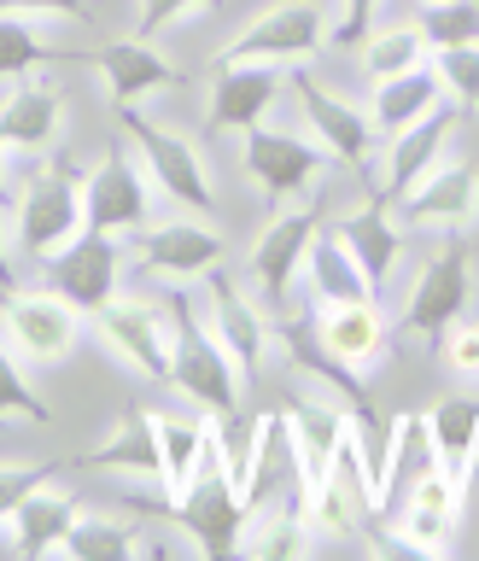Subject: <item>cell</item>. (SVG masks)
<instances>
[{
	"label": "cell",
	"instance_id": "6da1fadb",
	"mask_svg": "<svg viewBox=\"0 0 479 561\" xmlns=\"http://www.w3.org/2000/svg\"><path fill=\"white\" fill-rule=\"evenodd\" d=\"M170 328H175V368H170V386H182L193 403H205L217 421L240 415V357L223 345V333H210L193 310V298L175 287L170 293Z\"/></svg>",
	"mask_w": 479,
	"mask_h": 561
},
{
	"label": "cell",
	"instance_id": "7a4b0ae2",
	"mask_svg": "<svg viewBox=\"0 0 479 561\" xmlns=\"http://www.w3.org/2000/svg\"><path fill=\"white\" fill-rule=\"evenodd\" d=\"M246 515H252V508H246V491L223 462V433H217V450L205 456V468L193 473V485L175 497V520L187 526V538L199 543V556H235L240 538H246Z\"/></svg>",
	"mask_w": 479,
	"mask_h": 561
},
{
	"label": "cell",
	"instance_id": "3957f363",
	"mask_svg": "<svg viewBox=\"0 0 479 561\" xmlns=\"http://www.w3.org/2000/svg\"><path fill=\"white\" fill-rule=\"evenodd\" d=\"M333 42V24L316 0H275L270 12H258L235 42L217 53V65H235V59H263V65H298V59H316Z\"/></svg>",
	"mask_w": 479,
	"mask_h": 561
},
{
	"label": "cell",
	"instance_id": "277c9868",
	"mask_svg": "<svg viewBox=\"0 0 479 561\" xmlns=\"http://www.w3.org/2000/svg\"><path fill=\"white\" fill-rule=\"evenodd\" d=\"M82 187L88 175L59 158V164H47L42 175L30 182V193L18 199V245H24L30 257H53L59 245H70L88 228L82 217Z\"/></svg>",
	"mask_w": 479,
	"mask_h": 561
},
{
	"label": "cell",
	"instance_id": "5b68a950",
	"mask_svg": "<svg viewBox=\"0 0 479 561\" xmlns=\"http://www.w3.org/2000/svg\"><path fill=\"white\" fill-rule=\"evenodd\" d=\"M123 129L135 135V147H140V158H147V170H152V182L164 187L175 205H187L193 217H210V210H217V187H210V175H205V164H199V152H193L187 135H175V129H164V123L140 117L135 105H123Z\"/></svg>",
	"mask_w": 479,
	"mask_h": 561
},
{
	"label": "cell",
	"instance_id": "8992f818",
	"mask_svg": "<svg viewBox=\"0 0 479 561\" xmlns=\"http://www.w3.org/2000/svg\"><path fill=\"white\" fill-rule=\"evenodd\" d=\"M240 158H246V175L258 182V193L270 205L298 199V193H310L328 175V152H316L293 129H263V123L240 129Z\"/></svg>",
	"mask_w": 479,
	"mask_h": 561
},
{
	"label": "cell",
	"instance_id": "52a82bcc",
	"mask_svg": "<svg viewBox=\"0 0 479 561\" xmlns=\"http://www.w3.org/2000/svg\"><path fill=\"white\" fill-rule=\"evenodd\" d=\"M468 293H474L468 245L445 240L427 263H421V275L410 287V305H403V328L421 333V340H433V345H445V333L463 322V310H468Z\"/></svg>",
	"mask_w": 479,
	"mask_h": 561
},
{
	"label": "cell",
	"instance_id": "ba28073f",
	"mask_svg": "<svg viewBox=\"0 0 479 561\" xmlns=\"http://www.w3.org/2000/svg\"><path fill=\"white\" fill-rule=\"evenodd\" d=\"M94 328L105 333V345H112L117 357H129L147 380H170V368H175L170 310L147 305V298H105L94 310Z\"/></svg>",
	"mask_w": 479,
	"mask_h": 561
},
{
	"label": "cell",
	"instance_id": "9c48e42d",
	"mask_svg": "<svg viewBox=\"0 0 479 561\" xmlns=\"http://www.w3.org/2000/svg\"><path fill=\"white\" fill-rule=\"evenodd\" d=\"M322 234V217H316V205H287V210H275L270 228L258 234L252 245V280L263 287V305L281 310L287 305V293H293V275H298V263L310 257V240Z\"/></svg>",
	"mask_w": 479,
	"mask_h": 561
},
{
	"label": "cell",
	"instance_id": "30bf717a",
	"mask_svg": "<svg viewBox=\"0 0 479 561\" xmlns=\"http://www.w3.org/2000/svg\"><path fill=\"white\" fill-rule=\"evenodd\" d=\"M0 322L30 363H59L77 345V305L65 293H0Z\"/></svg>",
	"mask_w": 479,
	"mask_h": 561
},
{
	"label": "cell",
	"instance_id": "8fae6325",
	"mask_svg": "<svg viewBox=\"0 0 479 561\" xmlns=\"http://www.w3.org/2000/svg\"><path fill=\"white\" fill-rule=\"evenodd\" d=\"M456 117H463V105H438V112H427L421 123H410L403 135L386 140V164H380V182H375V199L386 205H398L403 193H410L427 170L445 164V147H451V135H456Z\"/></svg>",
	"mask_w": 479,
	"mask_h": 561
},
{
	"label": "cell",
	"instance_id": "7c38bea8",
	"mask_svg": "<svg viewBox=\"0 0 479 561\" xmlns=\"http://www.w3.org/2000/svg\"><path fill=\"white\" fill-rule=\"evenodd\" d=\"M403 222L410 228H427V234H456V228H468L479 217V170L474 164H438L427 170L421 182L403 193Z\"/></svg>",
	"mask_w": 479,
	"mask_h": 561
},
{
	"label": "cell",
	"instance_id": "4fadbf2b",
	"mask_svg": "<svg viewBox=\"0 0 479 561\" xmlns=\"http://www.w3.org/2000/svg\"><path fill=\"white\" fill-rule=\"evenodd\" d=\"M47 280L77 310H100L105 298H117V240L100 228H82L77 240L47 257Z\"/></svg>",
	"mask_w": 479,
	"mask_h": 561
},
{
	"label": "cell",
	"instance_id": "5bb4252c",
	"mask_svg": "<svg viewBox=\"0 0 479 561\" xmlns=\"http://www.w3.org/2000/svg\"><path fill=\"white\" fill-rule=\"evenodd\" d=\"M293 88H298V112H305L310 135L322 140L328 158H340V164H363V158L375 152L380 129H375V117H368V112H357V105L340 100L328 82H316V77H298Z\"/></svg>",
	"mask_w": 479,
	"mask_h": 561
},
{
	"label": "cell",
	"instance_id": "9a60e30c",
	"mask_svg": "<svg viewBox=\"0 0 479 561\" xmlns=\"http://www.w3.org/2000/svg\"><path fill=\"white\" fill-rule=\"evenodd\" d=\"M468 491L451 480L445 468H433L427 480H421L410 497H403V508L386 526H392V538L403 543V550H415V556H438L451 543L456 533V508H463Z\"/></svg>",
	"mask_w": 479,
	"mask_h": 561
},
{
	"label": "cell",
	"instance_id": "2e32d148",
	"mask_svg": "<svg viewBox=\"0 0 479 561\" xmlns=\"http://www.w3.org/2000/svg\"><path fill=\"white\" fill-rule=\"evenodd\" d=\"M223 263V234L210 222H158L140 228V270L158 280H187Z\"/></svg>",
	"mask_w": 479,
	"mask_h": 561
},
{
	"label": "cell",
	"instance_id": "e0dca14e",
	"mask_svg": "<svg viewBox=\"0 0 479 561\" xmlns=\"http://www.w3.org/2000/svg\"><path fill=\"white\" fill-rule=\"evenodd\" d=\"M82 217H88V228H100V234H129V228L147 222V182H140V170L123 152H112L100 170H88Z\"/></svg>",
	"mask_w": 479,
	"mask_h": 561
},
{
	"label": "cell",
	"instance_id": "ac0fdd59",
	"mask_svg": "<svg viewBox=\"0 0 479 561\" xmlns=\"http://www.w3.org/2000/svg\"><path fill=\"white\" fill-rule=\"evenodd\" d=\"M281 88V65H263V59H235V65H217V88H210V129H252L263 123Z\"/></svg>",
	"mask_w": 479,
	"mask_h": 561
},
{
	"label": "cell",
	"instance_id": "d6986e66",
	"mask_svg": "<svg viewBox=\"0 0 479 561\" xmlns=\"http://www.w3.org/2000/svg\"><path fill=\"white\" fill-rule=\"evenodd\" d=\"M433 468H438V445H433L427 415H398L392 438H386V468H380V526L398 515L403 497H410Z\"/></svg>",
	"mask_w": 479,
	"mask_h": 561
},
{
	"label": "cell",
	"instance_id": "ffe728a7",
	"mask_svg": "<svg viewBox=\"0 0 479 561\" xmlns=\"http://www.w3.org/2000/svg\"><path fill=\"white\" fill-rule=\"evenodd\" d=\"M287 421H293L298 480H305V508H310L316 491H322L328 473H333V456H340L345 433H351V415H340V410H333V403H322V398H305V403H293V410H287Z\"/></svg>",
	"mask_w": 479,
	"mask_h": 561
},
{
	"label": "cell",
	"instance_id": "44dd1931",
	"mask_svg": "<svg viewBox=\"0 0 479 561\" xmlns=\"http://www.w3.org/2000/svg\"><path fill=\"white\" fill-rule=\"evenodd\" d=\"M316 345H322L340 368H368L386 351L380 305L375 298H357V305H322V316H316Z\"/></svg>",
	"mask_w": 479,
	"mask_h": 561
},
{
	"label": "cell",
	"instance_id": "7402d4cb",
	"mask_svg": "<svg viewBox=\"0 0 479 561\" xmlns=\"http://www.w3.org/2000/svg\"><path fill=\"white\" fill-rule=\"evenodd\" d=\"M88 59L105 70V88H112L117 112H123V105H140L147 94H158V88L182 82V70H175L170 59H158V53L147 47V35H135V42H112V47L88 53Z\"/></svg>",
	"mask_w": 479,
	"mask_h": 561
},
{
	"label": "cell",
	"instance_id": "603a6c76",
	"mask_svg": "<svg viewBox=\"0 0 479 561\" xmlns=\"http://www.w3.org/2000/svg\"><path fill=\"white\" fill-rule=\"evenodd\" d=\"M205 305H210V322H217L223 333V345L240 357L246 375H258V363H263V345H270V322H263V310L235 287V275H210L205 280Z\"/></svg>",
	"mask_w": 479,
	"mask_h": 561
},
{
	"label": "cell",
	"instance_id": "cb8c5ba5",
	"mask_svg": "<svg viewBox=\"0 0 479 561\" xmlns=\"http://www.w3.org/2000/svg\"><path fill=\"white\" fill-rule=\"evenodd\" d=\"M59 117H65V100L59 88L42 82V77H18L12 100L0 105V147H18V152H42L53 135H59Z\"/></svg>",
	"mask_w": 479,
	"mask_h": 561
},
{
	"label": "cell",
	"instance_id": "d4e9b609",
	"mask_svg": "<svg viewBox=\"0 0 479 561\" xmlns=\"http://www.w3.org/2000/svg\"><path fill=\"white\" fill-rule=\"evenodd\" d=\"M445 100H451L445 77H438L433 65H415V70H403V77L375 82V105H368V117H375L380 140H392V135L410 129V123H421L427 112H438Z\"/></svg>",
	"mask_w": 479,
	"mask_h": 561
},
{
	"label": "cell",
	"instance_id": "484cf974",
	"mask_svg": "<svg viewBox=\"0 0 479 561\" xmlns=\"http://www.w3.org/2000/svg\"><path fill=\"white\" fill-rule=\"evenodd\" d=\"M77 468H105V473H164V450H158V410H129Z\"/></svg>",
	"mask_w": 479,
	"mask_h": 561
},
{
	"label": "cell",
	"instance_id": "4316f807",
	"mask_svg": "<svg viewBox=\"0 0 479 561\" xmlns=\"http://www.w3.org/2000/svg\"><path fill=\"white\" fill-rule=\"evenodd\" d=\"M158 450H164L158 485H164L170 497H182L193 485V473L205 468V456L217 450V415L199 421V415H182V410H158Z\"/></svg>",
	"mask_w": 479,
	"mask_h": 561
},
{
	"label": "cell",
	"instance_id": "83f0119b",
	"mask_svg": "<svg viewBox=\"0 0 479 561\" xmlns=\"http://www.w3.org/2000/svg\"><path fill=\"white\" fill-rule=\"evenodd\" d=\"M427 427H433V445H438V468H445L451 480L468 491L474 462H479V398L445 392L427 410Z\"/></svg>",
	"mask_w": 479,
	"mask_h": 561
},
{
	"label": "cell",
	"instance_id": "f1b7e54d",
	"mask_svg": "<svg viewBox=\"0 0 479 561\" xmlns=\"http://www.w3.org/2000/svg\"><path fill=\"white\" fill-rule=\"evenodd\" d=\"M333 228H340V240L357 252V263L368 270V280H375V293H380L386 275H392V263H398V252H403V228L386 217V199L368 193V205L351 210V217H340Z\"/></svg>",
	"mask_w": 479,
	"mask_h": 561
},
{
	"label": "cell",
	"instance_id": "f546056e",
	"mask_svg": "<svg viewBox=\"0 0 479 561\" xmlns=\"http://www.w3.org/2000/svg\"><path fill=\"white\" fill-rule=\"evenodd\" d=\"M70 526H77V497H65V491L47 480V485H35L30 497L18 503L12 538H18L24 556H53V550H65Z\"/></svg>",
	"mask_w": 479,
	"mask_h": 561
},
{
	"label": "cell",
	"instance_id": "4dcf8cb0",
	"mask_svg": "<svg viewBox=\"0 0 479 561\" xmlns=\"http://www.w3.org/2000/svg\"><path fill=\"white\" fill-rule=\"evenodd\" d=\"M310 287L322 305H357V298H375V280L357 263V252L340 240V228H322L310 240Z\"/></svg>",
	"mask_w": 479,
	"mask_h": 561
},
{
	"label": "cell",
	"instance_id": "1f68e13d",
	"mask_svg": "<svg viewBox=\"0 0 479 561\" xmlns=\"http://www.w3.org/2000/svg\"><path fill=\"white\" fill-rule=\"evenodd\" d=\"M427 35L421 24H386V30H368L363 35V77L368 82H386V77H403V70L427 65Z\"/></svg>",
	"mask_w": 479,
	"mask_h": 561
},
{
	"label": "cell",
	"instance_id": "d6a6232c",
	"mask_svg": "<svg viewBox=\"0 0 479 561\" xmlns=\"http://www.w3.org/2000/svg\"><path fill=\"white\" fill-rule=\"evenodd\" d=\"M53 59H59V47L24 12H0V77H30V70H42Z\"/></svg>",
	"mask_w": 479,
	"mask_h": 561
},
{
	"label": "cell",
	"instance_id": "836d02e7",
	"mask_svg": "<svg viewBox=\"0 0 479 561\" xmlns=\"http://www.w3.org/2000/svg\"><path fill=\"white\" fill-rule=\"evenodd\" d=\"M421 35H427L433 53L479 42V0H427V12H421Z\"/></svg>",
	"mask_w": 479,
	"mask_h": 561
},
{
	"label": "cell",
	"instance_id": "e575fe53",
	"mask_svg": "<svg viewBox=\"0 0 479 561\" xmlns=\"http://www.w3.org/2000/svg\"><path fill=\"white\" fill-rule=\"evenodd\" d=\"M65 556H82V561L135 556V526L105 520V515H77V526H70V538H65Z\"/></svg>",
	"mask_w": 479,
	"mask_h": 561
},
{
	"label": "cell",
	"instance_id": "d590c367",
	"mask_svg": "<svg viewBox=\"0 0 479 561\" xmlns=\"http://www.w3.org/2000/svg\"><path fill=\"white\" fill-rule=\"evenodd\" d=\"M433 70L445 77L451 105L474 112V105H479V42H468V47H445V53L433 59Z\"/></svg>",
	"mask_w": 479,
	"mask_h": 561
},
{
	"label": "cell",
	"instance_id": "8d00e7d4",
	"mask_svg": "<svg viewBox=\"0 0 479 561\" xmlns=\"http://www.w3.org/2000/svg\"><path fill=\"white\" fill-rule=\"evenodd\" d=\"M0 421H35V427H42V421H53L47 398L35 392L24 375H18V363L7 357V351H0Z\"/></svg>",
	"mask_w": 479,
	"mask_h": 561
},
{
	"label": "cell",
	"instance_id": "74e56055",
	"mask_svg": "<svg viewBox=\"0 0 479 561\" xmlns=\"http://www.w3.org/2000/svg\"><path fill=\"white\" fill-rule=\"evenodd\" d=\"M47 480H59V462H0V520H12L18 503Z\"/></svg>",
	"mask_w": 479,
	"mask_h": 561
},
{
	"label": "cell",
	"instance_id": "f35d334b",
	"mask_svg": "<svg viewBox=\"0 0 479 561\" xmlns=\"http://www.w3.org/2000/svg\"><path fill=\"white\" fill-rule=\"evenodd\" d=\"M217 0H140V35H164L170 24H182V18H193V12H210Z\"/></svg>",
	"mask_w": 479,
	"mask_h": 561
},
{
	"label": "cell",
	"instance_id": "ab89813d",
	"mask_svg": "<svg viewBox=\"0 0 479 561\" xmlns=\"http://www.w3.org/2000/svg\"><path fill=\"white\" fill-rule=\"evenodd\" d=\"M380 18V0H340V12H333V42L340 47H357L368 30H375Z\"/></svg>",
	"mask_w": 479,
	"mask_h": 561
},
{
	"label": "cell",
	"instance_id": "60d3db41",
	"mask_svg": "<svg viewBox=\"0 0 479 561\" xmlns=\"http://www.w3.org/2000/svg\"><path fill=\"white\" fill-rule=\"evenodd\" d=\"M438 351H445V363L456 375H479V322H456Z\"/></svg>",
	"mask_w": 479,
	"mask_h": 561
},
{
	"label": "cell",
	"instance_id": "b9f144b4",
	"mask_svg": "<svg viewBox=\"0 0 479 561\" xmlns=\"http://www.w3.org/2000/svg\"><path fill=\"white\" fill-rule=\"evenodd\" d=\"M0 12H24V18L53 12V18H77V24H88V18H94V7H88V0H0Z\"/></svg>",
	"mask_w": 479,
	"mask_h": 561
},
{
	"label": "cell",
	"instance_id": "7bdbcfd3",
	"mask_svg": "<svg viewBox=\"0 0 479 561\" xmlns=\"http://www.w3.org/2000/svg\"><path fill=\"white\" fill-rule=\"evenodd\" d=\"M12 287V257H7V234H0V293Z\"/></svg>",
	"mask_w": 479,
	"mask_h": 561
},
{
	"label": "cell",
	"instance_id": "ee69618b",
	"mask_svg": "<svg viewBox=\"0 0 479 561\" xmlns=\"http://www.w3.org/2000/svg\"><path fill=\"white\" fill-rule=\"evenodd\" d=\"M0 152H7V147H0ZM0 205H7V175H0Z\"/></svg>",
	"mask_w": 479,
	"mask_h": 561
}]
</instances>
